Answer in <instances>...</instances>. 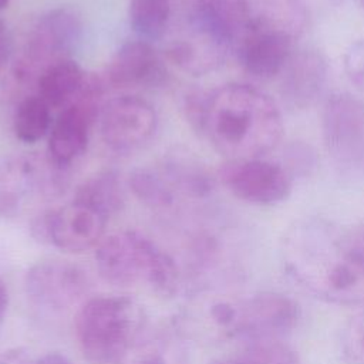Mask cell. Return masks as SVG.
I'll use <instances>...</instances> for the list:
<instances>
[{
	"instance_id": "ba28073f",
	"label": "cell",
	"mask_w": 364,
	"mask_h": 364,
	"mask_svg": "<svg viewBox=\"0 0 364 364\" xmlns=\"http://www.w3.org/2000/svg\"><path fill=\"white\" fill-rule=\"evenodd\" d=\"M102 87L98 80L88 78L75 100L60 111L48 134L47 159L67 172L87 151L91 127L101 112Z\"/></svg>"
},
{
	"instance_id": "7a4b0ae2",
	"label": "cell",
	"mask_w": 364,
	"mask_h": 364,
	"mask_svg": "<svg viewBox=\"0 0 364 364\" xmlns=\"http://www.w3.org/2000/svg\"><path fill=\"white\" fill-rule=\"evenodd\" d=\"M186 114L191 125L226 161L263 158L283 135L277 104L249 84L230 82L208 94L191 95Z\"/></svg>"
},
{
	"instance_id": "4316f807",
	"label": "cell",
	"mask_w": 364,
	"mask_h": 364,
	"mask_svg": "<svg viewBox=\"0 0 364 364\" xmlns=\"http://www.w3.org/2000/svg\"><path fill=\"white\" fill-rule=\"evenodd\" d=\"M128 185L134 196L149 208H168L173 203L175 189L162 171L138 168L129 175Z\"/></svg>"
},
{
	"instance_id": "8fae6325",
	"label": "cell",
	"mask_w": 364,
	"mask_h": 364,
	"mask_svg": "<svg viewBox=\"0 0 364 364\" xmlns=\"http://www.w3.org/2000/svg\"><path fill=\"white\" fill-rule=\"evenodd\" d=\"M91 287L88 273L68 260H40L24 276L28 300L47 311H65L80 306Z\"/></svg>"
},
{
	"instance_id": "e575fe53",
	"label": "cell",
	"mask_w": 364,
	"mask_h": 364,
	"mask_svg": "<svg viewBox=\"0 0 364 364\" xmlns=\"http://www.w3.org/2000/svg\"><path fill=\"white\" fill-rule=\"evenodd\" d=\"M358 1H360V4L364 7V0H358Z\"/></svg>"
},
{
	"instance_id": "44dd1931",
	"label": "cell",
	"mask_w": 364,
	"mask_h": 364,
	"mask_svg": "<svg viewBox=\"0 0 364 364\" xmlns=\"http://www.w3.org/2000/svg\"><path fill=\"white\" fill-rule=\"evenodd\" d=\"M74 200L84 203L108 219L124 206V189L115 171H101L85 179L75 191Z\"/></svg>"
},
{
	"instance_id": "30bf717a",
	"label": "cell",
	"mask_w": 364,
	"mask_h": 364,
	"mask_svg": "<svg viewBox=\"0 0 364 364\" xmlns=\"http://www.w3.org/2000/svg\"><path fill=\"white\" fill-rule=\"evenodd\" d=\"M107 222V216L73 199L38 213L31 222V235L63 252L84 253L95 249L105 237Z\"/></svg>"
},
{
	"instance_id": "3957f363",
	"label": "cell",
	"mask_w": 364,
	"mask_h": 364,
	"mask_svg": "<svg viewBox=\"0 0 364 364\" xmlns=\"http://www.w3.org/2000/svg\"><path fill=\"white\" fill-rule=\"evenodd\" d=\"M100 277L117 287L145 284L162 297L176 293L179 270L175 260L145 235L122 230L105 236L95 247Z\"/></svg>"
},
{
	"instance_id": "4dcf8cb0",
	"label": "cell",
	"mask_w": 364,
	"mask_h": 364,
	"mask_svg": "<svg viewBox=\"0 0 364 364\" xmlns=\"http://www.w3.org/2000/svg\"><path fill=\"white\" fill-rule=\"evenodd\" d=\"M26 364H74L67 355L53 351V353H47L36 360H28Z\"/></svg>"
},
{
	"instance_id": "7402d4cb",
	"label": "cell",
	"mask_w": 364,
	"mask_h": 364,
	"mask_svg": "<svg viewBox=\"0 0 364 364\" xmlns=\"http://www.w3.org/2000/svg\"><path fill=\"white\" fill-rule=\"evenodd\" d=\"M192 11L233 50L246 21V0H195Z\"/></svg>"
},
{
	"instance_id": "484cf974",
	"label": "cell",
	"mask_w": 364,
	"mask_h": 364,
	"mask_svg": "<svg viewBox=\"0 0 364 364\" xmlns=\"http://www.w3.org/2000/svg\"><path fill=\"white\" fill-rule=\"evenodd\" d=\"M209 364H300L297 353L280 340L243 344L235 354L220 357Z\"/></svg>"
},
{
	"instance_id": "d6986e66",
	"label": "cell",
	"mask_w": 364,
	"mask_h": 364,
	"mask_svg": "<svg viewBox=\"0 0 364 364\" xmlns=\"http://www.w3.org/2000/svg\"><path fill=\"white\" fill-rule=\"evenodd\" d=\"M114 364H189V361L178 331L169 327H146Z\"/></svg>"
},
{
	"instance_id": "ac0fdd59",
	"label": "cell",
	"mask_w": 364,
	"mask_h": 364,
	"mask_svg": "<svg viewBox=\"0 0 364 364\" xmlns=\"http://www.w3.org/2000/svg\"><path fill=\"white\" fill-rule=\"evenodd\" d=\"M307 20L304 0H246L243 28L259 30L296 44L307 28Z\"/></svg>"
},
{
	"instance_id": "7c38bea8",
	"label": "cell",
	"mask_w": 364,
	"mask_h": 364,
	"mask_svg": "<svg viewBox=\"0 0 364 364\" xmlns=\"http://www.w3.org/2000/svg\"><path fill=\"white\" fill-rule=\"evenodd\" d=\"M219 179L233 196L259 206L283 202L293 186V176L284 166L263 158L226 161Z\"/></svg>"
},
{
	"instance_id": "ffe728a7",
	"label": "cell",
	"mask_w": 364,
	"mask_h": 364,
	"mask_svg": "<svg viewBox=\"0 0 364 364\" xmlns=\"http://www.w3.org/2000/svg\"><path fill=\"white\" fill-rule=\"evenodd\" d=\"M87 75L71 58L57 61L47 67L37 78V95L51 109H63L71 104L82 90Z\"/></svg>"
},
{
	"instance_id": "5bb4252c",
	"label": "cell",
	"mask_w": 364,
	"mask_h": 364,
	"mask_svg": "<svg viewBox=\"0 0 364 364\" xmlns=\"http://www.w3.org/2000/svg\"><path fill=\"white\" fill-rule=\"evenodd\" d=\"M328 65L316 50H294L279 74V92L290 109L313 107L326 90Z\"/></svg>"
},
{
	"instance_id": "9a60e30c",
	"label": "cell",
	"mask_w": 364,
	"mask_h": 364,
	"mask_svg": "<svg viewBox=\"0 0 364 364\" xmlns=\"http://www.w3.org/2000/svg\"><path fill=\"white\" fill-rule=\"evenodd\" d=\"M229 50H232L230 44L192 13L188 31L168 44L165 55L179 70L192 75H203L218 68Z\"/></svg>"
},
{
	"instance_id": "6da1fadb",
	"label": "cell",
	"mask_w": 364,
	"mask_h": 364,
	"mask_svg": "<svg viewBox=\"0 0 364 364\" xmlns=\"http://www.w3.org/2000/svg\"><path fill=\"white\" fill-rule=\"evenodd\" d=\"M282 260L287 274L314 297L334 304H364V225L299 220L283 237Z\"/></svg>"
},
{
	"instance_id": "52a82bcc",
	"label": "cell",
	"mask_w": 364,
	"mask_h": 364,
	"mask_svg": "<svg viewBox=\"0 0 364 364\" xmlns=\"http://www.w3.org/2000/svg\"><path fill=\"white\" fill-rule=\"evenodd\" d=\"M65 173L47 156L36 154L9 155L0 161V218L18 215L33 198H55L65 189Z\"/></svg>"
},
{
	"instance_id": "5b68a950",
	"label": "cell",
	"mask_w": 364,
	"mask_h": 364,
	"mask_svg": "<svg viewBox=\"0 0 364 364\" xmlns=\"http://www.w3.org/2000/svg\"><path fill=\"white\" fill-rule=\"evenodd\" d=\"M82 38V21L70 7L48 10L37 18L13 65L16 81H37L51 64L67 60Z\"/></svg>"
},
{
	"instance_id": "d4e9b609",
	"label": "cell",
	"mask_w": 364,
	"mask_h": 364,
	"mask_svg": "<svg viewBox=\"0 0 364 364\" xmlns=\"http://www.w3.org/2000/svg\"><path fill=\"white\" fill-rule=\"evenodd\" d=\"M128 16L132 30L142 40L161 38L169 24V0H128Z\"/></svg>"
},
{
	"instance_id": "d6a6232c",
	"label": "cell",
	"mask_w": 364,
	"mask_h": 364,
	"mask_svg": "<svg viewBox=\"0 0 364 364\" xmlns=\"http://www.w3.org/2000/svg\"><path fill=\"white\" fill-rule=\"evenodd\" d=\"M13 0H0V10H4Z\"/></svg>"
},
{
	"instance_id": "f1b7e54d",
	"label": "cell",
	"mask_w": 364,
	"mask_h": 364,
	"mask_svg": "<svg viewBox=\"0 0 364 364\" xmlns=\"http://www.w3.org/2000/svg\"><path fill=\"white\" fill-rule=\"evenodd\" d=\"M343 65L348 81L364 92V38L354 41L346 50Z\"/></svg>"
},
{
	"instance_id": "8992f818",
	"label": "cell",
	"mask_w": 364,
	"mask_h": 364,
	"mask_svg": "<svg viewBox=\"0 0 364 364\" xmlns=\"http://www.w3.org/2000/svg\"><path fill=\"white\" fill-rule=\"evenodd\" d=\"M321 138L333 168L344 178H364V101L348 92L330 95L321 111Z\"/></svg>"
},
{
	"instance_id": "f546056e",
	"label": "cell",
	"mask_w": 364,
	"mask_h": 364,
	"mask_svg": "<svg viewBox=\"0 0 364 364\" xmlns=\"http://www.w3.org/2000/svg\"><path fill=\"white\" fill-rule=\"evenodd\" d=\"M13 54V40L7 24L0 18V70L9 63Z\"/></svg>"
},
{
	"instance_id": "2e32d148",
	"label": "cell",
	"mask_w": 364,
	"mask_h": 364,
	"mask_svg": "<svg viewBox=\"0 0 364 364\" xmlns=\"http://www.w3.org/2000/svg\"><path fill=\"white\" fill-rule=\"evenodd\" d=\"M108 81L118 88L161 87L168 81V70L161 54L148 40L124 43L108 65Z\"/></svg>"
},
{
	"instance_id": "1f68e13d",
	"label": "cell",
	"mask_w": 364,
	"mask_h": 364,
	"mask_svg": "<svg viewBox=\"0 0 364 364\" xmlns=\"http://www.w3.org/2000/svg\"><path fill=\"white\" fill-rule=\"evenodd\" d=\"M7 307H9V291H7L4 282L0 279V326L4 321Z\"/></svg>"
},
{
	"instance_id": "4fadbf2b",
	"label": "cell",
	"mask_w": 364,
	"mask_h": 364,
	"mask_svg": "<svg viewBox=\"0 0 364 364\" xmlns=\"http://www.w3.org/2000/svg\"><path fill=\"white\" fill-rule=\"evenodd\" d=\"M158 125L155 108L136 95H121L102 105L100 132L102 142L114 152L131 154L154 136Z\"/></svg>"
},
{
	"instance_id": "9c48e42d",
	"label": "cell",
	"mask_w": 364,
	"mask_h": 364,
	"mask_svg": "<svg viewBox=\"0 0 364 364\" xmlns=\"http://www.w3.org/2000/svg\"><path fill=\"white\" fill-rule=\"evenodd\" d=\"M299 304L286 294L276 291H257L233 299V317L228 338L243 344L279 340L297 324Z\"/></svg>"
},
{
	"instance_id": "e0dca14e",
	"label": "cell",
	"mask_w": 364,
	"mask_h": 364,
	"mask_svg": "<svg viewBox=\"0 0 364 364\" xmlns=\"http://www.w3.org/2000/svg\"><path fill=\"white\" fill-rule=\"evenodd\" d=\"M233 51L247 74L269 80L279 77L294 51V43L259 30L243 28L233 44Z\"/></svg>"
},
{
	"instance_id": "83f0119b",
	"label": "cell",
	"mask_w": 364,
	"mask_h": 364,
	"mask_svg": "<svg viewBox=\"0 0 364 364\" xmlns=\"http://www.w3.org/2000/svg\"><path fill=\"white\" fill-rule=\"evenodd\" d=\"M341 348L350 364H364V309L346 324L341 334Z\"/></svg>"
},
{
	"instance_id": "603a6c76",
	"label": "cell",
	"mask_w": 364,
	"mask_h": 364,
	"mask_svg": "<svg viewBox=\"0 0 364 364\" xmlns=\"http://www.w3.org/2000/svg\"><path fill=\"white\" fill-rule=\"evenodd\" d=\"M51 107L37 94L20 101L13 118V131L17 139L34 144L50 134L53 127Z\"/></svg>"
},
{
	"instance_id": "836d02e7",
	"label": "cell",
	"mask_w": 364,
	"mask_h": 364,
	"mask_svg": "<svg viewBox=\"0 0 364 364\" xmlns=\"http://www.w3.org/2000/svg\"><path fill=\"white\" fill-rule=\"evenodd\" d=\"M306 1V0H304ZM311 1H318V3H331V1H337V0H311Z\"/></svg>"
},
{
	"instance_id": "277c9868",
	"label": "cell",
	"mask_w": 364,
	"mask_h": 364,
	"mask_svg": "<svg viewBox=\"0 0 364 364\" xmlns=\"http://www.w3.org/2000/svg\"><path fill=\"white\" fill-rule=\"evenodd\" d=\"M145 328L144 307L121 294L87 297L74 317L75 340L90 364H114Z\"/></svg>"
},
{
	"instance_id": "cb8c5ba5",
	"label": "cell",
	"mask_w": 364,
	"mask_h": 364,
	"mask_svg": "<svg viewBox=\"0 0 364 364\" xmlns=\"http://www.w3.org/2000/svg\"><path fill=\"white\" fill-rule=\"evenodd\" d=\"M161 171L175 191L192 198H205L213 189L212 176L191 158L172 156Z\"/></svg>"
}]
</instances>
